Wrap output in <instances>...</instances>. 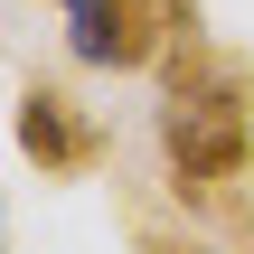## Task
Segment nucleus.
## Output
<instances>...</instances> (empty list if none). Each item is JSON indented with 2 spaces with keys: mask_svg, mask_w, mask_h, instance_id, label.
<instances>
[{
  "mask_svg": "<svg viewBox=\"0 0 254 254\" xmlns=\"http://www.w3.org/2000/svg\"><path fill=\"white\" fill-rule=\"evenodd\" d=\"M179 28H189L179 0H85V9H66V47H75V66H113V75L170 57Z\"/></svg>",
  "mask_w": 254,
  "mask_h": 254,
  "instance_id": "nucleus-2",
  "label": "nucleus"
},
{
  "mask_svg": "<svg viewBox=\"0 0 254 254\" xmlns=\"http://www.w3.org/2000/svg\"><path fill=\"white\" fill-rule=\"evenodd\" d=\"M160 151L179 189H226L254 160V75L245 57H207L189 28L170 47V94H160Z\"/></svg>",
  "mask_w": 254,
  "mask_h": 254,
  "instance_id": "nucleus-1",
  "label": "nucleus"
},
{
  "mask_svg": "<svg viewBox=\"0 0 254 254\" xmlns=\"http://www.w3.org/2000/svg\"><path fill=\"white\" fill-rule=\"evenodd\" d=\"M66 9H85V0H66Z\"/></svg>",
  "mask_w": 254,
  "mask_h": 254,
  "instance_id": "nucleus-4",
  "label": "nucleus"
},
{
  "mask_svg": "<svg viewBox=\"0 0 254 254\" xmlns=\"http://www.w3.org/2000/svg\"><path fill=\"white\" fill-rule=\"evenodd\" d=\"M19 151H28L47 179H75V170L104 160V132L75 113L66 85H28V94H19Z\"/></svg>",
  "mask_w": 254,
  "mask_h": 254,
  "instance_id": "nucleus-3",
  "label": "nucleus"
}]
</instances>
